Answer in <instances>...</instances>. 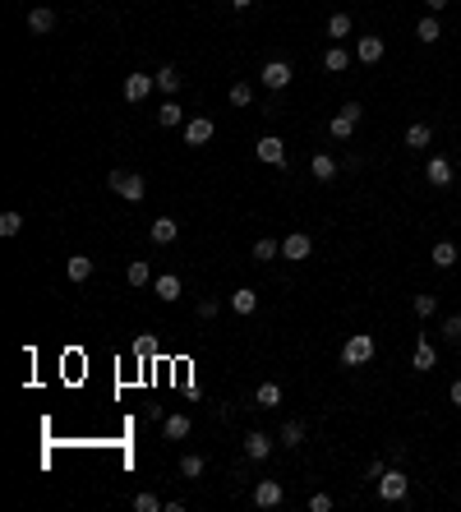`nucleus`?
Returning a JSON list of instances; mask_svg holds the SVG:
<instances>
[{
  "mask_svg": "<svg viewBox=\"0 0 461 512\" xmlns=\"http://www.w3.org/2000/svg\"><path fill=\"white\" fill-rule=\"evenodd\" d=\"M106 185L121 194V199H130V203H143V194H148V180H143V176H130V171H111Z\"/></svg>",
  "mask_w": 461,
  "mask_h": 512,
  "instance_id": "nucleus-2",
  "label": "nucleus"
},
{
  "mask_svg": "<svg viewBox=\"0 0 461 512\" xmlns=\"http://www.w3.org/2000/svg\"><path fill=\"white\" fill-rule=\"evenodd\" d=\"M212 139V116H194V120H185V144L189 148H203Z\"/></svg>",
  "mask_w": 461,
  "mask_h": 512,
  "instance_id": "nucleus-7",
  "label": "nucleus"
},
{
  "mask_svg": "<svg viewBox=\"0 0 461 512\" xmlns=\"http://www.w3.org/2000/svg\"><path fill=\"white\" fill-rule=\"evenodd\" d=\"M148 235H153V245H176L180 222H176V217H157V222L148 226Z\"/></svg>",
  "mask_w": 461,
  "mask_h": 512,
  "instance_id": "nucleus-10",
  "label": "nucleus"
},
{
  "mask_svg": "<svg viewBox=\"0 0 461 512\" xmlns=\"http://www.w3.org/2000/svg\"><path fill=\"white\" fill-rule=\"evenodd\" d=\"M180 120H185V111H180L176 102H162V106H157V125H162V130H176Z\"/></svg>",
  "mask_w": 461,
  "mask_h": 512,
  "instance_id": "nucleus-20",
  "label": "nucleus"
},
{
  "mask_svg": "<svg viewBox=\"0 0 461 512\" xmlns=\"http://www.w3.org/2000/svg\"><path fill=\"white\" fill-rule=\"evenodd\" d=\"M411 310H415L420 319H434V310H439V296H415V300H411Z\"/></svg>",
  "mask_w": 461,
  "mask_h": 512,
  "instance_id": "nucleus-34",
  "label": "nucleus"
},
{
  "mask_svg": "<svg viewBox=\"0 0 461 512\" xmlns=\"http://www.w3.org/2000/svg\"><path fill=\"white\" fill-rule=\"evenodd\" d=\"M373 351H378V346H373V337L369 333H355V337H346V346H341V365H346V369H360V365H369V360H373Z\"/></svg>",
  "mask_w": 461,
  "mask_h": 512,
  "instance_id": "nucleus-1",
  "label": "nucleus"
},
{
  "mask_svg": "<svg viewBox=\"0 0 461 512\" xmlns=\"http://www.w3.org/2000/svg\"><path fill=\"white\" fill-rule=\"evenodd\" d=\"M254 153L263 157L268 167H286V144H282V139H277V134H263V139H259V148H254Z\"/></svg>",
  "mask_w": 461,
  "mask_h": 512,
  "instance_id": "nucleus-5",
  "label": "nucleus"
},
{
  "mask_svg": "<svg viewBox=\"0 0 461 512\" xmlns=\"http://www.w3.org/2000/svg\"><path fill=\"white\" fill-rule=\"evenodd\" d=\"M282 443L286 448H300V443H305V424H300V420H286L282 424Z\"/></svg>",
  "mask_w": 461,
  "mask_h": 512,
  "instance_id": "nucleus-30",
  "label": "nucleus"
},
{
  "mask_svg": "<svg viewBox=\"0 0 461 512\" xmlns=\"http://www.w3.org/2000/svg\"><path fill=\"white\" fill-rule=\"evenodd\" d=\"M434 144V130H429V125H411L406 130V148H429Z\"/></svg>",
  "mask_w": 461,
  "mask_h": 512,
  "instance_id": "nucleus-27",
  "label": "nucleus"
},
{
  "mask_svg": "<svg viewBox=\"0 0 461 512\" xmlns=\"http://www.w3.org/2000/svg\"><path fill=\"white\" fill-rule=\"evenodd\" d=\"M373 490H378V499H383V503H401V499H406V490H411V480L392 466V471H383V476L373 480Z\"/></svg>",
  "mask_w": 461,
  "mask_h": 512,
  "instance_id": "nucleus-3",
  "label": "nucleus"
},
{
  "mask_svg": "<svg viewBox=\"0 0 461 512\" xmlns=\"http://www.w3.org/2000/svg\"><path fill=\"white\" fill-rule=\"evenodd\" d=\"M277 401H282V388H277V383H259V392H254V406H277Z\"/></svg>",
  "mask_w": 461,
  "mask_h": 512,
  "instance_id": "nucleus-26",
  "label": "nucleus"
},
{
  "mask_svg": "<svg viewBox=\"0 0 461 512\" xmlns=\"http://www.w3.org/2000/svg\"><path fill=\"white\" fill-rule=\"evenodd\" d=\"M328 134H332V139H351V134H355V120H351V116H332V125H328Z\"/></svg>",
  "mask_w": 461,
  "mask_h": 512,
  "instance_id": "nucleus-31",
  "label": "nucleus"
},
{
  "mask_svg": "<svg viewBox=\"0 0 461 512\" xmlns=\"http://www.w3.org/2000/svg\"><path fill=\"white\" fill-rule=\"evenodd\" d=\"M425 176H429V185H434V190H448V185H452V162L434 153V157H429V167H425Z\"/></svg>",
  "mask_w": 461,
  "mask_h": 512,
  "instance_id": "nucleus-8",
  "label": "nucleus"
},
{
  "mask_svg": "<svg viewBox=\"0 0 461 512\" xmlns=\"http://www.w3.org/2000/svg\"><path fill=\"white\" fill-rule=\"evenodd\" d=\"M198 319H217V300H198Z\"/></svg>",
  "mask_w": 461,
  "mask_h": 512,
  "instance_id": "nucleus-40",
  "label": "nucleus"
},
{
  "mask_svg": "<svg viewBox=\"0 0 461 512\" xmlns=\"http://www.w3.org/2000/svg\"><path fill=\"white\" fill-rule=\"evenodd\" d=\"M23 231V217L19 212H5V217H0V235H19Z\"/></svg>",
  "mask_w": 461,
  "mask_h": 512,
  "instance_id": "nucleus-36",
  "label": "nucleus"
},
{
  "mask_svg": "<svg viewBox=\"0 0 461 512\" xmlns=\"http://www.w3.org/2000/svg\"><path fill=\"white\" fill-rule=\"evenodd\" d=\"M157 88V74H130L125 78V102H143Z\"/></svg>",
  "mask_w": 461,
  "mask_h": 512,
  "instance_id": "nucleus-9",
  "label": "nucleus"
},
{
  "mask_svg": "<svg viewBox=\"0 0 461 512\" xmlns=\"http://www.w3.org/2000/svg\"><path fill=\"white\" fill-rule=\"evenodd\" d=\"M448 397H452V406H461V379H457V383H452V388H448Z\"/></svg>",
  "mask_w": 461,
  "mask_h": 512,
  "instance_id": "nucleus-42",
  "label": "nucleus"
},
{
  "mask_svg": "<svg viewBox=\"0 0 461 512\" xmlns=\"http://www.w3.org/2000/svg\"><path fill=\"white\" fill-rule=\"evenodd\" d=\"M282 499H286L282 480H259V490H254V503H259V508H277Z\"/></svg>",
  "mask_w": 461,
  "mask_h": 512,
  "instance_id": "nucleus-11",
  "label": "nucleus"
},
{
  "mask_svg": "<svg viewBox=\"0 0 461 512\" xmlns=\"http://www.w3.org/2000/svg\"><path fill=\"white\" fill-rule=\"evenodd\" d=\"M162 434L171 438V443H180V438L189 434V415H180V411H176V415H166V420H162Z\"/></svg>",
  "mask_w": 461,
  "mask_h": 512,
  "instance_id": "nucleus-18",
  "label": "nucleus"
},
{
  "mask_svg": "<svg viewBox=\"0 0 461 512\" xmlns=\"http://www.w3.org/2000/svg\"><path fill=\"white\" fill-rule=\"evenodd\" d=\"M429 5V14H439V10H448V0H425Z\"/></svg>",
  "mask_w": 461,
  "mask_h": 512,
  "instance_id": "nucleus-43",
  "label": "nucleus"
},
{
  "mask_svg": "<svg viewBox=\"0 0 461 512\" xmlns=\"http://www.w3.org/2000/svg\"><path fill=\"white\" fill-rule=\"evenodd\" d=\"M180 83H185V78H180V69H176V65H162V69H157V92L176 97V92H180Z\"/></svg>",
  "mask_w": 461,
  "mask_h": 512,
  "instance_id": "nucleus-14",
  "label": "nucleus"
},
{
  "mask_svg": "<svg viewBox=\"0 0 461 512\" xmlns=\"http://www.w3.org/2000/svg\"><path fill=\"white\" fill-rule=\"evenodd\" d=\"M153 291H157V300H180V277L176 272H162V277H153Z\"/></svg>",
  "mask_w": 461,
  "mask_h": 512,
  "instance_id": "nucleus-13",
  "label": "nucleus"
},
{
  "mask_svg": "<svg viewBox=\"0 0 461 512\" xmlns=\"http://www.w3.org/2000/svg\"><path fill=\"white\" fill-rule=\"evenodd\" d=\"M309 171H314V176L323 180V185H328L332 176H337V157H328V153H319L314 157V162H309Z\"/></svg>",
  "mask_w": 461,
  "mask_h": 512,
  "instance_id": "nucleus-21",
  "label": "nucleus"
},
{
  "mask_svg": "<svg viewBox=\"0 0 461 512\" xmlns=\"http://www.w3.org/2000/svg\"><path fill=\"white\" fill-rule=\"evenodd\" d=\"M230 310H235V314H254V310H259V291H249V286L230 291Z\"/></svg>",
  "mask_w": 461,
  "mask_h": 512,
  "instance_id": "nucleus-16",
  "label": "nucleus"
},
{
  "mask_svg": "<svg viewBox=\"0 0 461 512\" xmlns=\"http://www.w3.org/2000/svg\"><path fill=\"white\" fill-rule=\"evenodd\" d=\"M134 508L139 512H166V503L157 499V494H134Z\"/></svg>",
  "mask_w": 461,
  "mask_h": 512,
  "instance_id": "nucleus-35",
  "label": "nucleus"
},
{
  "mask_svg": "<svg viewBox=\"0 0 461 512\" xmlns=\"http://www.w3.org/2000/svg\"><path fill=\"white\" fill-rule=\"evenodd\" d=\"M309 508H314V512H332V499H328V494H314V499H309Z\"/></svg>",
  "mask_w": 461,
  "mask_h": 512,
  "instance_id": "nucleus-41",
  "label": "nucleus"
},
{
  "mask_svg": "<svg viewBox=\"0 0 461 512\" xmlns=\"http://www.w3.org/2000/svg\"><path fill=\"white\" fill-rule=\"evenodd\" d=\"M230 5H235V10H249V5H254V0H230Z\"/></svg>",
  "mask_w": 461,
  "mask_h": 512,
  "instance_id": "nucleus-44",
  "label": "nucleus"
},
{
  "mask_svg": "<svg viewBox=\"0 0 461 512\" xmlns=\"http://www.w3.org/2000/svg\"><path fill=\"white\" fill-rule=\"evenodd\" d=\"M323 65H328L332 74H341V69L351 65V56H346V46H328V51H323Z\"/></svg>",
  "mask_w": 461,
  "mask_h": 512,
  "instance_id": "nucleus-24",
  "label": "nucleus"
},
{
  "mask_svg": "<svg viewBox=\"0 0 461 512\" xmlns=\"http://www.w3.org/2000/svg\"><path fill=\"white\" fill-rule=\"evenodd\" d=\"M434 365H439V356H434V342H429V337H420V342H415V356H411V369H415V374H429Z\"/></svg>",
  "mask_w": 461,
  "mask_h": 512,
  "instance_id": "nucleus-12",
  "label": "nucleus"
},
{
  "mask_svg": "<svg viewBox=\"0 0 461 512\" xmlns=\"http://www.w3.org/2000/svg\"><path fill=\"white\" fill-rule=\"evenodd\" d=\"M415 37H420V42H429V46H434V42H439V37H443V28H439V19H434V14H429V19H420V28H415Z\"/></svg>",
  "mask_w": 461,
  "mask_h": 512,
  "instance_id": "nucleus-29",
  "label": "nucleus"
},
{
  "mask_svg": "<svg viewBox=\"0 0 461 512\" xmlns=\"http://www.w3.org/2000/svg\"><path fill=\"white\" fill-rule=\"evenodd\" d=\"M383 471H387V462H383V457H373V462H364V480H378Z\"/></svg>",
  "mask_w": 461,
  "mask_h": 512,
  "instance_id": "nucleus-39",
  "label": "nucleus"
},
{
  "mask_svg": "<svg viewBox=\"0 0 461 512\" xmlns=\"http://www.w3.org/2000/svg\"><path fill=\"white\" fill-rule=\"evenodd\" d=\"M245 452H249L254 462H263V457L273 452V438H268V434H259V429H249V438H245Z\"/></svg>",
  "mask_w": 461,
  "mask_h": 512,
  "instance_id": "nucleus-17",
  "label": "nucleus"
},
{
  "mask_svg": "<svg viewBox=\"0 0 461 512\" xmlns=\"http://www.w3.org/2000/svg\"><path fill=\"white\" fill-rule=\"evenodd\" d=\"M230 102H235V106H249V102H254L249 83H230Z\"/></svg>",
  "mask_w": 461,
  "mask_h": 512,
  "instance_id": "nucleus-38",
  "label": "nucleus"
},
{
  "mask_svg": "<svg viewBox=\"0 0 461 512\" xmlns=\"http://www.w3.org/2000/svg\"><path fill=\"white\" fill-rule=\"evenodd\" d=\"M457 263V245H452V240H439V245H434V268H452Z\"/></svg>",
  "mask_w": 461,
  "mask_h": 512,
  "instance_id": "nucleus-28",
  "label": "nucleus"
},
{
  "mask_svg": "<svg viewBox=\"0 0 461 512\" xmlns=\"http://www.w3.org/2000/svg\"><path fill=\"white\" fill-rule=\"evenodd\" d=\"M355 56H360V65H378L383 60V37H360V51Z\"/></svg>",
  "mask_w": 461,
  "mask_h": 512,
  "instance_id": "nucleus-15",
  "label": "nucleus"
},
{
  "mask_svg": "<svg viewBox=\"0 0 461 512\" xmlns=\"http://www.w3.org/2000/svg\"><path fill=\"white\" fill-rule=\"evenodd\" d=\"M443 337H448L452 346H461V314H452V319L443 323Z\"/></svg>",
  "mask_w": 461,
  "mask_h": 512,
  "instance_id": "nucleus-37",
  "label": "nucleus"
},
{
  "mask_svg": "<svg viewBox=\"0 0 461 512\" xmlns=\"http://www.w3.org/2000/svg\"><path fill=\"white\" fill-rule=\"evenodd\" d=\"M125 277H130V286H148V282H153V268L143 263V258H134V263L125 268Z\"/></svg>",
  "mask_w": 461,
  "mask_h": 512,
  "instance_id": "nucleus-23",
  "label": "nucleus"
},
{
  "mask_svg": "<svg viewBox=\"0 0 461 512\" xmlns=\"http://www.w3.org/2000/svg\"><path fill=\"white\" fill-rule=\"evenodd\" d=\"M180 476H185V480H198V476H203V457H198V452L180 457Z\"/></svg>",
  "mask_w": 461,
  "mask_h": 512,
  "instance_id": "nucleus-32",
  "label": "nucleus"
},
{
  "mask_svg": "<svg viewBox=\"0 0 461 512\" xmlns=\"http://www.w3.org/2000/svg\"><path fill=\"white\" fill-rule=\"evenodd\" d=\"M328 37H351V14H332L328 19Z\"/></svg>",
  "mask_w": 461,
  "mask_h": 512,
  "instance_id": "nucleus-33",
  "label": "nucleus"
},
{
  "mask_svg": "<svg viewBox=\"0 0 461 512\" xmlns=\"http://www.w3.org/2000/svg\"><path fill=\"white\" fill-rule=\"evenodd\" d=\"M28 28H33V33H51V28H55V14L46 10V5H37V10L28 14Z\"/></svg>",
  "mask_w": 461,
  "mask_h": 512,
  "instance_id": "nucleus-22",
  "label": "nucleus"
},
{
  "mask_svg": "<svg viewBox=\"0 0 461 512\" xmlns=\"http://www.w3.org/2000/svg\"><path fill=\"white\" fill-rule=\"evenodd\" d=\"M277 254H282V240H268V235H263V240H254V258H259V263H273Z\"/></svg>",
  "mask_w": 461,
  "mask_h": 512,
  "instance_id": "nucleus-25",
  "label": "nucleus"
},
{
  "mask_svg": "<svg viewBox=\"0 0 461 512\" xmlns=\"http://www.w3.org/2000/svg\"><path fill=\"white\" fill-rule=\"evenodd\" d=\"M309 254H314V240H309L305 231H291L282 240V258H291V263H300V258H309Z\"/></svg>",
  "mask_w": 461,
  "mask_h": 512,
  "instance_id": "nucleus-4",
  "label": "nucleus"
},
{
  "mask_svg": "<svg viewBox=\"0 0 461 512\" xmlns=\"http://www.w3.org/2000/svg\"><path fill=\"white\" fill-rule=\"evenodd\" d=\"M65 277H69V282H88V277H92V258H88V254H74V258L65 263Z\"/></svg>",
  "mask_w": 461,
  "mask_h": 512,
  "instance_id": "nucleus-19",
  "label": "nucleus"
},
{
  "mask_svg": "<svg viewBox=\"0 0 461 512\" xmlns=\"http://www.w3.org/2000/svg\"><path fill=\"white\" fill-rule=\"evenodd\" d=\"M291 78H296V69L286 65V60H268V65H263V83H268L273 92H282Z\"/></svg>",
  "mask_w": 461,
  "mask_h": 512,
  "instance_id": "nucleus-6",
  "label": "nucleus"
}]
</instances>
